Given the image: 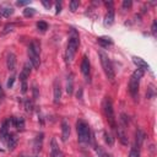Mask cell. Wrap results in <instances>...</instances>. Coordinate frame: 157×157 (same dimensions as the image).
Returning a JSON list of instances; mask_svg holds the SVG:
<instances>
[{"label": "cell", "instance_id": "obj_1", "mask_svg": "<svg viewBox=\"0 0 157 157\" xmlns=\"http://www.w3.org/2000/svg\"><path fill=\"white\" fill-rule=\"evenodd\" d=\"M80 44V39H78V33L75 29H71L70 36H69V42H67V47H66V53H65V59L66 63H71L75 58V54L77 52Z\"/></svg>", "mask_w": 157, "mask_h": 157}, {"label": "cell", "instance_id": "obj_2", "mask_svg": "<svg viewBox=\"0 0 157 157\" xmlns=\"http://www.w3.org/2000/svg\"><path fill=\"white\" fill-rule=\"evenodd\" d=\"M28 58H29V61L32 64V66L34 69H38L39 67V64H40V59H39V54H40V44L38 40H32L28 45Z\"/></svg>", "mask_w": 157, "mask_h": 157}, {"label": "cell", "instance_id": "obj_3", "mask_svg": "<svg viewBox=\"0 0 157 157\" xmlns=\"http://www.w3.org/2000/svg\"><path fill=\"white\" fill-rule=\"evenodd\" d=\"M144 72H145V71L137 69V70H135V71L132 72L130 80H129V92H130V94H131V97H132L134 99L137 98L139 87H140V81H141V78H142V76H144Z\"/></svg>", "mask_w": 157, "mask_h": 157}, {"label": "cell", "instance_id": "obj_4", "mask_svg": "<svg viewBox=\"0 0 157 157\" xmlns=\"http://www.w3.org/2000/svg\"><path fill=\"white\" fill-rule=\"evenodd\" d=\"M103 112H104V115H105V119H107L109 126L113 130H117V119L114 115L113 103H112V99L109 97H105L103 99Z\"/></svg>", "mask_w": 157, "mask_h": 157}, {"label": "cell", "instance_id": "obj_5", "mask_svg": "<svg viewBox=\"0 0 157 157\" xmlns=\"http://www.w3.org/2000/svg\"><path fill=\"white\" fill-rule=\"evenodd\" d=\"M98 54H99V59H101V65L103 67V71H104L107 78L113 82L114 78H115V71H114V67L112 65V61H110L109 56L103 50H99Z\"/></svg>", "mask_w": 157, "mask_h": 157}, {"label": "cell", "instance_id": "obj_6", "mask_svg": "<svg viewBox=\"0 0 157 157\" xmlns=\"http://www.w3.org/2000/svg\"><path fill=\"white\" fill-rule=\"evenodd\" d=\"M76 131H77V139L81 144H88L91 140V130L87 123L83 120H78L76 123Z\"/></svg>", "mask_w": 157, "mask_h": 157}, {"label": "cell", "instance_id": "obj_7", "mask_svg": "<svg viewBox=\"0 0 157 157\" xmlns=\"http://www.w3.org/2000/svg\"><path fill=\"white\" fill-rule=\"evenodd\" d=\"M29 74H31V65L27 63L23 65V69L20 74V81H21V91L22 93H26L27 92V77H29Z\"/></svg>", "mask_w": 157, "mask_h": 157}, {"label": "cell", "instance_id": "obj_8", "mask_svg": "<svg viewBox=\"0 0 157 157\" xmlns=\"http://www.w3.org/2000/svg\"><path fill=\"white\" fill-rule=\"evenodd\" d=\"M81 72L82 75L85 76V78L87 81H90V72H91V66H90V60L85 55L82 58V61H81Z\"/></svg>", "mask_w": 157, "mask_h": 157}, {"label": "cell", "instance_id": "obj_9", "mask_svg": "<svg viewBox=\"0 0 157 157\" xmlns=\"http://www.w3.org/2000/svg\"><path fill=\"white\" fill-rule=\"evenodd\" d=\"M70 132H71V129H70V124L66 119H63L61 121V140L64 142L67 141V139L70 137Z\"/></svg>", "mask_w": 157, "mask_h": 157}, {"label": "cell", "instance_id": "obj_10", "mask_svg": "<svg viewBox=\"0 0 157 157\" xmlns=\"http://www.w3.org/2000/svg\"><path fill=\"white\" fill-rule=\"evenodd\" d=\"M125 126L126 125H124V124H119V126H117L118 129H117V135H118V139H119V141L123 144V145H128V142H129V140H128V135H126V132H125Z\"/></svg>", "mask_w": 157, "mask_h": 157}, {"label": "cell", "instance_id": "obj_11", "mask_svg": "<svg viewBox=\"0 0 157 157\" xmlns=\"http://www.w3.org/2000/svg\"><path fill=\"white\" fill-rule=\"evenodd\" d=\"M53 93H54V103L58 104L61 99V86L59 80H54V85H53Z\"/></svg>", "mask_w": 157, "mask_h": 157}, {"label": "cell", "instance_id": "obj_12", "mask_svg": "<svg viewBox=\"0 0 157 157\" xmlns=\"http://www.w3.org/2000/svg\"><path fill=\"white\" fill-rule=\"evenodd\" d=\"M9 124H10V119L4 120L2 124H1V128H0V140H1L2 142L6 141V139H7L9 134H10V132H9Z\"/></svg>", "mask_w": 157, "mask_h": 157}, {"label": "cell", "instance_id": "obj_13", "mask_svg": "<svg viewBox=\"0 0 157 157\" xmlns=\"http://www.w3.org/2000/svg\"><path fill=\"white\" fill-rule=\"evenodd\" d=\"M50 157H64L63 151L59 148L56 140L52 139V147H50Z\"/></svg>", "mask_w": 157, "mask_h": 157}, {"label": "cell", "instance_id": "obj_14", "mask_svg": "<svg viewBox=\"0 0 157 157\" xmlns=\"http://www.w3.org/2000/svg\"><path fill=\"white\" fill-rule=\"evenodd\" d=\"M43 136H44V134L40 132V134H38L34 137V140H33V150H34V152H39L42 150V146H43Z\"/></svg>", "mask_w": 157, "mask_h": 157}, {"label": "cell", "instance_id": "obj_15", "mask_svg": "<svg viewBox=\"0 0 157 157\" xmlns=\"http://www.w3.org/2000/svg\"><path fill=\"white\" fill-rule=\"evenodd\" d=\"M6 66L10 71H13L16 67V55L13 53H9L6 58Z\"/></svg>", "mask_w": 157, "mask_h": 157}, {"label": "cell", "instance_id": "obj_16", "mask_svg": "<svg viewBox=\"0 0 157 157\" xmlns=\"http://www.w3.org/2000/svg\"><path fill=\"white\" fill-rule=\"evenodd\" d=\"M10 121L13 124V126L17 129V130H23L25 129V119L22 117H13L10 119Z\"/></svg>", "mask_w": 157, "mask_h": 157}, {"label": "cell", "instance_id": "obj_17", "mask_svg": "<svg viewBox=\"0 0 157 157\" xmlns=\"http://www.w3.org/2000/svg\"><path fill=\"white\" fill-rule=\"evenodd\" d=\"M17 141H18V139H17V136L15 134H9L5 144H6V146H7L9 150H13L16 147V145H17Z\"/></svg>", "mask_w": 157, "mask_h": 157}, {"label": "cell", "instance_id": "obj_18", "mask_svg": "<svg viewBox=\"0 0 157 157\" xmlns=\"http://www.w3.org/2000/svg\"><path fill=\"white\" fill-rule=\"evenodd\" d=\"M132 61H134V64L137 66V69H140V70H142V71H145V70H148V64L145 61V60H142L141 58H139V56H132Z\"/></svg>", "mask_w": 157, "mask_h": 157}, {"label": "cell", "instance_id": "obj_19", "mask_svg": "<svg viewBox=\"0 0 157 157\" xmlns=\"http://www.w3.org/2000/svg\"><path fill=\"white\" fill-rule=\"evenodd\" d=\"M114 22V9H108V12L104 16V26H112Z\"/></svg>", "mask_w": 157, "mask_h": 157}, {"label": "cell", "instance_id": "obj_20", "mask_svg": "<svg viewBox=\"0 0 157 157\" xmlns=\"http://www.w3.org/2000/svg\"><path fill=\"white\" fill-rule=\"evenodd\" d=\"M97 42H98V44L102 48H107V47H109V45L113 44V40H112L110 37H98L97 38Z\"/></svg>", "mask_w": 157, "mask_h": 157}, {"label": "cell", "instance_id": "obj_21", "mask_svg": "<svg viewBox=\"0 0 157 157\" xmlns=\"http://www.w3.org/2000/svg\"><path fill=\"white\" fill-rule=\"evenodd\" d=\"M66 92L69 94H72V92H74V77H72V74L67 75V77H66Z\"/></svg>", "mask_w": 157, "mask_h": 157}, {"label": "cell", "instance_id": "obj_22", "mask_svg": "<svg viewBox=\"0 0 157 157\" xmlns=\"http://www.w3.org/2000/svg\"><path fill=\"white\" fill-rule=\"evenodd\" d=\"M94 152L97 153L98 157H113V155L108 153L105 150H103V147L101 146H94Z\"/></svg>", "mask_w": 157, "mask_h": 157}, {"label": "cell", "instance_id": "obj_23", "mask_svg": "<svg viewBox=\"0 0 157 157\" xmlns=\"http://www.w3.org/2000/svg\"><path fill=\"white\" fill-rule=\"evenodd\" d=\"M13 13V9L10 6H2L0 7V15H2L4 17H10Z\"/></svg>", "mask_w": 157, "mask_h": 157}, {"label": "cell", "instance_id": "obj_24", "mask_svg": "<svg viewBox=\"0 0 157 157\" xmlns=\"http://www.w3.org/2000/svg\"><path fill=\"white\" fill-rule=\"evenodd\" d=\"M144 139H145V134H144L140 129H137V131H136V139H135V145H137V146L140 147V146L142 145Z\"/></svg>", "mask_w": 157, "mask_h": 157}, {"label": "cell", "instance_id": "obj_25", "mask_svg": "<svg viewBox=\"0 0 157 157\" xmlns=\"http://www.w3.org/2000/svg\"><path fill=\"white\" fill-rule=\"evenodd\" d=\"M129 157H140V147L137 145H132L129 152Z\"/></svg>", "mask_w": 157, "mask_h": 157}, {"label": "cell", "instance_id": "obj_26", "mask_svg": "<svg viewBox=\"0 0 157 157\" xmlns=\"http://www.w3.org/2000/svg\"><path fill=\"white\" fill-rule=\"evenodd\" d=\"M34 13H36V9H33V7H26L23 10V16H26V17H31Z\"/></svg>", "mask_w": 157, "mask_h": 157}, {"label": "cell", "instance_id": "obj_27", "mask_svg": "<svg viewBox=\"0 0 157 157\" xmlns=\"http://www.w3.org/2000/svg\"><path fill=\"white\" fill-rule=\"evenodd\" d=\"M37 28H38V29H40L42 32H44V31H47V29H48V23H47V22H44V21H39V22L37 23Z\"/></svg>", "mask_w": 157, "mask_h": 157}, {"label": "cell", "instance_id": "obj_28", "mask_svg": "<svg viewBox=\"0 0 157 157\" xmlns=\"http://www.w3.org/2000/svg\"><path fill=\"white\" fill-rule=\"evenodd\" d=\"M104 140H105V142H107L108 145H110V146L114 144V139H113V137H112V135H110V134H108L107 131L104 132Z\"/></svg>", "mask_w": 157, "mask_h": 157}, {"label": "cell", "instance_id": "obj_29", "mask_svg": "<svg viewBox=\"0 0 157 157\" xmlns=\"http://www.w3.org/2000/svg\"><path fill=\"white\" fill-rule=\"evenodd\" d=\"M25 108H26V110H27L28 113H31V112L33 110V103H32L29 99H26V101H25Z\"/></svg>", "mask_w": 157, "mask_h": 157}, {"label": "cell", "instance_id": "obj_30", "mask_svg": "<svg viewBox=\"0 0 157 157\" xmlns=\"http://www.w3.org/2000/svg\"><path fill=\"white\" fill-rule=\"evenodd\" d=\"M78 4H80V2H78L77 0L71 1V2H70V10H71L72 12H74V11H76V10H77V7H78Z\"/></svg>", "mask_w": 157, "mask_h": 157}, {"label": "cell", "instance_id": "obj_31", "mask_svg": "<svg viewBox=\"0 0 157 157\" xmlns=\"http://www.w3.org/2000/svg\"><path fill=\"white\" fill-rule=\"evenodd\" d=\"M131 5H132V2L130 1V0H124L123 1V9H130L131 7Z\"/></svg>", "mask_w": 157, "mask_h": 157}, {"label": "cell", "instance_id": "obj_32", "mask_svg": "<svg viewBox=\"0 0 157 157\" xmlns=\"http://www.w3.org/2000/svg\"><path fill=\"white\" fill-rule=\"evenodd\" d=\"M151 32H152V34H153V36H156V32H157V22H156V21H153V22H152Z\"/></svg>", "mask_w": 157, "mask_h": 157}, {"label": "cell", "instance_id": "obj_33", "mask_svg": "<svg viewBox=\"0 0 157 157\" xmlns=\"http://www.w3.org/2000/svg\"><path fill=\"white\" fill-rule=\"evenodd\" d=\"M12 28H13V25H6V26H5V28H4V31H2V34L7 33L9 31L11 32V31H12Z\"/></svg>", "mask_w": 157, "mask_h": 157}, {"label": "cell", "instance_id": "obj_34", "mask_svg": "<svg viewBox=\"0 0 157 157\" xmlns=\"http://www.w3.org/2000/svg\"><path fill=\"white\" fill-rule=\"evenodd\" d=\"M13 82H15V76H11V77L9 78V81H7V87H9V88H10V87H12Z\"/></svg>", "mask_w": 157, "mask_h": 157}, {"label": "cell", "instance_id": "obj_35", "mask_svg": "<svg viewBox=\"0 0 157 157\" xmlns=\"http://www.w3.org/2000/svg\"><path fill=\"white\" fill-rule=\"evenodd\" d=\"M33 98H34V99L38 98V88H37L36 85H33Z\"/></svg>", "mask_w": 157, "mask_h": 157}, {"label": "cell", "instance_id": "obj_36", "mask_svg": "<svg viewBox=\"0 0 157 157\" xmlns=\"http://www.w3.org/2000/svg\"><path fill=\"white\" fill-rule=\"evenodd\" d=\"M55 9H56V10H55V13H59V12L61 11V4H60V2H56V4H55Z\"/></svg>", "mask_w": 157, "mask_h": 157}, {"label": "cell", "instance_id": "obj_37", "mask_svg": "<svg viewBox=\"0 0 157 157\" xmlns=\"http://www.w3.org/2000/svg\"><path fill=\"white\" fill-rule=\"evenodd\" d=\"M42 5L45 7V9H49L52 6V2L50 1H42Z\"/></svg>", "mask_w": 157, "mask_h": 157}, {"label": "cell", "instance_id": "obj_38", "mask_svg": "<svg viewBox=\"0 0 157 157\" xmlns=\"http://www.w3.org/2000/svg\"><path fill=\"white\" fill-rule=\"evenodd\" d=\"M18 157H39L38 155H25V153H21Z\"/></svg>", "mask_w": 157, "mask_h": 157}, {"label": "cell", "instance_id": "obj_39", "mask_svg": "<svg viewBox=\"0 0 157 157\" xmlns=\"http://www.w3.org/2000/svg\"><path fill=\"white\" fill-rule=\"evenodd\" d=\"M16 4H17V6H23V5H27L28 1H17Z\"/></svg>", "mask_w": 157, "mask_h": 157}, {"label": "cell", "instance_id": "obj_40", "mask_svg": "<svg viewBox=\"0 0 157 157\" xmlns=\"http://www.w3.org/2000/svg\"><path fill=\"white\" fill-rule=\"evenodd\" d=\"M5 97V93H4V90H2V87L0 86V98H4Z\"/></svg>", "mask_w": 157, "mask_h": 157}]
</instances>
